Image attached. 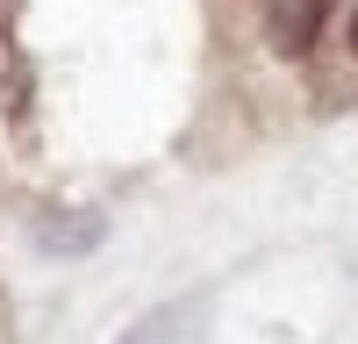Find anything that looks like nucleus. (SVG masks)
Segmentation results:
<instances>
[{
  "mask_svg": "<svg viewBox=\"0 0 358 344\" xmlns=\"http://www.w3.org/2000/svg\"><path fill=\"white\" fill-rule=\"evenodd\" d=\"M351 50H358V15H351Z\"/></svg>",
  "mask_w": 358,
  "mask_h": 344,
  "instance_id": "4",
  "label": "nucleus"
},
{
  "mask_svg": "<svg viewBox=\"0 0 358 344\" xmlns=\"http://www.w3.org/2000/svg\"><path fill=\"white\" fill-rule=\"evenodd\" d=\"M315 22H322V0H273V43L287 57L315 43Z\"/></svg>",
  "mask_w": 358,
  "mask_h": 344,
  "instance_id": "2",
  "label": "nucleus"
},
{
  "mask_svg": "<svg viewBox=\"0 0 358 344\" xmlns=\"http://www.w3.org/2000/svg\"><path fill=\"white\" fill-rule=\"evenodd\" d=\"M115 344H208V301L201 294H179V301H165L151 315H136Z\"/></svg>",
  "mask_w": 358,
  "mask_h": 344,
  "instance_id": "1",
  "label": "nucleus"
},
{
  "mask_svg": "<svg viewBox=\"0 0 358 344\" xmlns=\"http://www.w3.org/2000/svg\"><path fill=\"white\" fill-rule=\"evenodd\" d=\"M36 237H43V251H86V244H101V215H79V222H43Z\"/></svg>",
  "mask_w": 358,
  "mask_h": 344,
  "instance_id": "3",
  "label": "nucleus"
}]
</instances>
